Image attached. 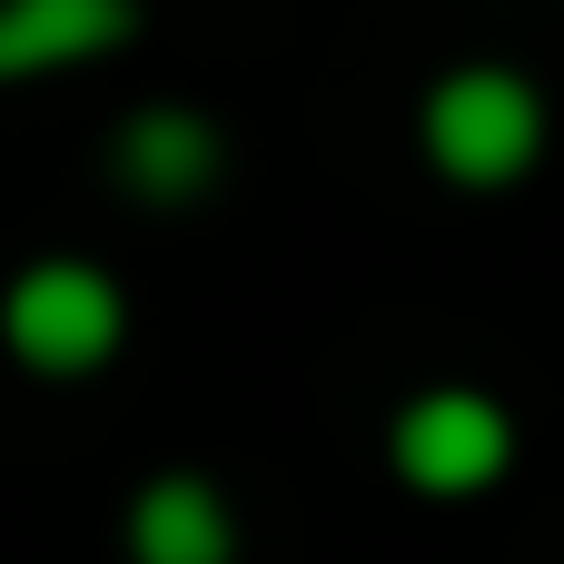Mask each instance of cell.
I'll return each instance as SVG.
<instances>
[{
    "label": "cell",
    "mask_w": 564,
    "mask_h": 564,
    "mask_svg": "<svg viewBox=\"0 0 564 564\" xmlns=\"http://www.w3.org/2000/svg\"><path fill=\"white\" fill-rule=\"evenodd\" d=\"M416 139H426L436 178H456V188H516L545 159V99H535V79L476 59V69H446L426 89Z\"/></svg>",
    "instance_id": "cell-1"
},
{
    "label": "cell",
    "mask_w": 564,
    "mask_h": 564,
    "mask_svg": "<svg viewBox=\"0 0 564 564\" xmlns=\"http://www.w3.org/2000/svg\"><path fill=\"white\" fill-rule=\"evenodd\" d=\"M0 337H10V357H20L30 377H89V367L119 357L129 297H119V278L89 268V258H40V268H20L10 297H0Z\"/></svg>",
    "instance_id": "cell-2"
},
{
    "label": "cell",
    "mask_w": 564,
    "mask_h": 564,
    "mask_svg": "<svg viewBox=\"0 0 564 564\" xmlns=\"http://www.w3.org/2000/svg\"><path fill=\"white\" fill-rule=\"evenodd\" d=\"M387 466H397L416 496H436V506L486 496V486H506V466H516V416H506L496 397H476V387H426V397H406V416L387 426Z\"/></svg>",
    "instance_id": "cell-3"
},
{
    "label": "cell",
    "mask_w": 564,
    "mask_h": 564,
    "mask_svg": "<svg viewBox=\"0 0 564 564\" xmlns=\"http://www.w3.org/2000/svg\"><path fill=\"white\" fill-rule=\"evenodd\" d=\"M109 178H119L139 208H188V198H208V188L228 178V139H218L198 109L149 99V109L119 119V139H109Z\"/></svg>",
    "instance_id": "cell-4"
},
{
    "label": "cell",
    "mask_w": 564,
    "mask_h": 564,
    "mask_svg": "<svg viewBox=\"0 0 564 564\" xmlns=\"http://www.w3.org/2000/svg\"><path fill=\"white\" fill-rule=\"evenodd\" d=\"M139 40V0H0V79H50Z\"/></svg>",
    "instance_id": "cell-5"
},
{
    "label": "cell",
    "mask_w": 564,
    "mask_h": 564,
    "mask_svg": "<svg viewBox=\"0 0 564 564\" xmlns=\"http://www.w3.org/2000/svg\"><path fill=\"white\" fill-rule=\"evenodd\" d=\"M129 564H238V516L208 476L169 466L129 506Z\"/></svg>",
    "instance_id": "cell-6"
}]
</instances>
